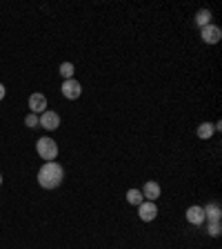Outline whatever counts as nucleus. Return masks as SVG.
<instances>
[{
	"instance_id": "obj_1",
	"label": "nucleus",
	"mask_w": 222,
	"mask_h": 249,
	"mask_svg": "<svg viewBox=\"0 0 222 249\" xmlns=\"http://www.w3.org/2000/svg\"><path fill=\"white\" fill-rule=\"evenodd\" d=\"M62 178H65V169L56 160L45 162L40 167V171H38V182H40L42 189H56V187H60Z\"/></svg>"
},
{
	"instance_id": "obj_2",
	"label": "nucleus",
	"mask_w": 222,
	"mask_h": 249,
	"mask_svg": "<svg viewBox=\"0 0 222 249\" xmlns=\"http://www.w3.org/2000/svg\"><path fill=\"white\" fill-rule=\"evenodd\" d=\"M36 151L38 156H40L42 160H56L58 156V142L53 138H49V136H42V138L36 140Z\"/></svg>"
},
{
	"instance_id": "obj_3",
	"label": "nucleus",
	"mask_w": 222,
	"mask_h": 249,
	"mask_svg": "<svg viewBox=\"0 0 222 249\" xmlns=\"http://www.w3.org/2000/svg\"><path fill=\"white\" fill-rule=\"evenodd\" d=\"M60 91L67 100H78L80 96H83V85L78 83L76 78H69V80H62Z\"/></svg>"
},
{
	"instance_id": "obj_4",
	"label": "nucleus",
	"mask_w": 222,
	"mask_h": 249,
	"mask_svg": "<svg viewBox=\"0 0 222 249\" xmlns=\"http://www.w3.org/2000/svg\"><path fill=\"white\" fill-rule=\"evenodd\" d=\"M200 38H202V42H207V45H216V42H220V38H222V29L211 22V25L200 29Z\"/></svg>"
},
{
	"instance_id": "obj_5",
	"label": "nucleus",
	"mask_w": 222,
	"mask_h": 249,
	"mask_svg": "<svg viewBox=\"0 0 222 249\" xmlns=\"http://www.w3.org/2000/svg\"><path fill=\"white\" fill-rule=\"evenodd\" d=\"M38 124H40V127H45L47 131H56L58 127H60V116H58L56 111H49V109H47L45 114H40Z\"/></svg>"
},
{
	"instance_id": "obj_6",
	"label": "nucleus",
	"mask_w": 222,
	"mask_h": 249,
	"mask_svg": "<svg viewBox=\"0 0 222 249\" xmlns=\"http://www.w3.org/2000/svg\"><path fill=\"white\" fill-rule=\"evenodd\" d=\"M138 216H140L142 223H151V220H155V216H158V205L151 202V200H145L138 207Z\"/></svg>"
},
{
	"instance_id": "obj_7",
	"label": "nucleus",
	"mask_w": 222,
	"mask_h": 249,
	"mask_svg": "<svg viewBox=\"0 0 222 249\" xmlns=\"http://www.w3.org/2000/svg\"><path fill=\"white\" fill-rule=\"evenodd\" d=\"M142 192V196H145V200H151V202H155L158 198H160V194H162V189H160V185L155 180H147L145 182V187L140 189Z\"/></svg>"
},
{
	"instance_id": "obj_8",
	"label": "nucleus",
	"mask_w": 222,
	"mask_h": 249,
	"mask_svg": "<svg viewBox=\"0 0 222 249\" xmlns=\"http://www.w3.org/2000/svg\"><path fill=\"white\" fill-rule=\"evenodd\" d=\"M187 223L200 227V225L205 223V209H202L200 205H191V207L187 209Z\"/></svg>"
},
{
	"instance_id": "obj_9",
	"label": "nucleus",
	"mask_w": 222,
	"mask_h": 249,
	"mask_svg": "<svg viewBox=\"0 0 222 249\" xmlns=\"http://www.w3.org/2000/svg\"><path fill=\"white\" fill-rule=\"evenodd\" d=\"M29 109L31 114H45L47 111V98L42 93H31L29 96Z\"/></svg>"
},
{
	"instance_id": "obj_10",
	"label": "nucleus",
	"mask_w": 222,
	"mask_h": 249,
	"mask_svg": "<svg viewBox=\"0 0 222 249\" xmlns=\"http://www.w3.org/2000/svg\"><path fill=\"white\" fill-rule=\"evenodd\" d=\"M202 209H205V220H209V223H220L222 209L218 202H209L207 207H202Z\"/></svg>"
},
{
	"instance_id": "obj_11",
	"label": "nucleus",
	"mask_w": 222,
	"mask_h": 249,
	"mask_svg": "<svg viewBox=\"0 0 222 249\" xmlns=\"http://www.w3.org/2000/svg\"><path fill=\"white\" fill-rule=\"evenodd\" d=\"M196 134H198V138L209 140L213 134H216V127H213V123H200L198 124V129H196Z\"/></svg>"
},
{
	"instance_id": "obj_12",
	"label": "nucleus",
	"mask_w": 222,
	"mask_h": 249,
	"mask_svg": "<svg viewBox=\"0 0 222 249\" xmlns=\"http://www.w3.org/2000/svg\"><path fill=\"white\" fill-rule=\"evenodd\" d=\"M127 202H129V205H134V207H140V205H142V202H145V196H142V192H140V189H129V192H127Z\"/></svg>"
},
{
	"instance_id": "obj_13",
	"label": "nucleus",
	"mask_w": 222,
	"mask_h": 249,
	"mask_svg": "<svg viewBox=\"0 0 222 249\" xmlns=\"http://www.w3.org/2000/svg\"><path fill=\"white\" fill-rule=\"evenodd\" d=\"M211 18H213V16H211V11H209V9H200L196 14V25L202 29V27L211 25Z\"/></svg>"
},
{
	"instance_id": "obj_14",
	"label": "nucleus",
	"mask_w": 222,
	"mask_h": 249,
	"mask_svg": "<svg viewBox=\"0 0 222 249\" xmlns=\"http://www.w3.org/2000/svg\"><path fill=\"white\" fill-rule=\"evenodd\" d=\"M73 73H76V67H73L71 62H62L60 65V76L65 78V80H69V78H73Z\"/></svg>"
},
{
	"instance_id": "obj_15",
	"label": "nucleus",
	"mask_w": 222,
	"mask_h": 249,
	"mask_svg": "<svg viewBox=\"0 0 222 249\" xmlns=\"http://www.w3.org/2000/svg\"><path fill=\"white\" fill-rule=\"evenodd\" d=\"M25 124L27 127H31V129H34V127H40V124H38V116L36 114H27V118H25Z\"/></svg>"
},
{
	"instance_id": "obj_16",
	"label": "nucleus",
	"mask_w": 222,
	"mask_h": 249,
	"mask_svg": "<svg viewBox=\"0 0 222 249\" xmlns=\"http://www.w3.org/2000/svg\"><path fill=\"white\" fill-rule=\"evenodd\" d=\"M220 229H222V225L220 223H209V236H213V238H218L220 236Z\"/></svg>"
},
{
	"instance_id": "obj_17",
	"label": "nucleus",
	"mask_w": 222,
	"mask_h": 249,
	"mask_svg": "<svg viewBox=\"0 0 222 249\" xmlns=\"http://www.w3.org/2000/svg\"><path fill=\"white\" fill-rule=\"evenodd\" d=\"M2 98H5V85L0 83V100H2Z\"/></svg>"
},
{
	"instance_id": "obj_18",
	"label": "nucleus",
	"mask_w": 222,
	"mask_h": 249,
	"mask_svg": "<svg viewBox=\"0 0 222 249\" xmlns=\"http://www.w3.org/2000/svg\"><path fill=\"white\" fill-rule=\"evenodd\" d=\"M0 185H2V174H0Z\"/></svg>"
}]
</instances>
